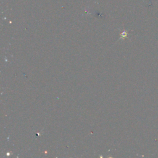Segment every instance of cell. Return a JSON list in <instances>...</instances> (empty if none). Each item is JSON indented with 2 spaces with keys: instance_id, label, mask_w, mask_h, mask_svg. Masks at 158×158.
Masks as SVG:
<instances>
[]
</instances>
